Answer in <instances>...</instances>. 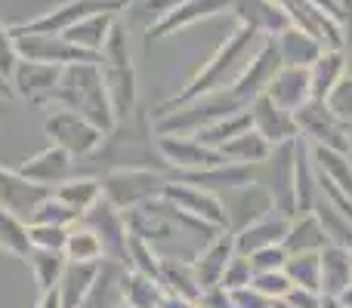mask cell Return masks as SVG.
<instances>
[{"instance_id": "b9f144b4", "label": "cell", "mask_w": 352, "mask_h": 308, "mask_svg": "<svg viewBox=\"0 0 352 308\" xmlns=\"http://www.w3.org/2000/svg\"><path fill=\"white\" fill-rule=\"evenodd\" d=\"M31 222H50V225H68L72 228L74 222H80V216L72 210V206H65L56 194H50L47 200H43L41 206L34 210V216H31Z\"/></svg>"}, {"instance_id": "277c9868", "label": "cell", "mask_w": 352, "mask_h": 308, "mask_svg": "<svg viewBox=\"0 0 352 308\" xmlns=\"http://www.w3.org/2000/svg\"><path fill=\"white\" fill-rule=\"evenodd\" d=\"M99 182H102V198L121 210H133V206L161 198L167 185L164 176L148 167H115Z\"/></svg>"}, {"instance_id": "3957f363", "label": "cell", "mask_w": 352, "mask_h": 308, "mask_svg": "<svg viewBox=\"0 0 352 308\" xmlns=\"http://www.w3.org/2000/svg\"><path fill=\"white\" fill-rule=\"evenodd\" d=\"M99 71H102L105 90H109L111 108H115V121H124L136 111V68H133V53H130L127 28L118 19L111 28L105 47L99 49L96 59Z\"/></svg>"}, {"instance_id": "816d5d0a", "label": "cell", "mask_w": 352, "mask_h": 308, "mask_svg": "<svg viewBox=\"0 0 352 308\" xmlns=\"http://www.w3.org/2000/svg\"><path fill=\"white\" fill-rule=\"evenodd\" d=\"M34 308H62V299H59V290H47L41 293V299H37Z\"/></svg>"}, {"instance_id": "30bf717a", "label": "cell", "mask_w": 352, "mask_h": 308, "mask_svg": "<svg viewBox=\"0 0 352 308\" xmlns=\"http://www.w3.org/2000/svg\"><path fill=\"white\" fill-rule=\"evenodd\" d=\"M65 65H47V62H31V59H19L16 71L10 78V86L16 93V99H25L31 105H43L50 108L53 90L59 84V74Z\"/></svg>"}, {"instance_id": "6f0895ef", "label": "cell", "mask_w": 352, "mask_h": 308, "mask_svg": "<svg viewBox=\"0 0 352 308\" xmlns=\"http://www.w3.org/2000/svg\"><path fill=\"white\" fill-rule=\"evenodd\" d=\"M349 145H352V123H349Z\"/></svg>"}, {"instance_id": "836d02e7", "label": "cell", "mask_w": 352, "mask_h": 308, "mask_svg": "<svg viewBox=\"0 0 352 308\" xmlns=\"http://www.w3.org/2000/svg\"><path fill=\"white\" fill-rule=\"evenodd\" d=\"M312 152V163L316 169H322L331 182H334L340 191H346L352 198V161L349 152H340V148H328V145H309Z\"/></svg>"}, {"instance_id": "f907efd6", "label": "cell", "mask_w": 352, "mask_h": 308, "mask_svg": "<svg viewBox=\"0 0 352 308\" xmlns=\"http://www.w3.org/2000/svg\"><path fill=\"white\" fill-rule=\"evenodd\" d=\"M155 308H195V303H188V299H182V296H173V293H164V299Z\"/></svg>"}, {"instance_id": "60d3db41", "label": "cell", "mask_w": 352, "mask_h": 308, "mask_svg": "<svg viewBox=\"0 0 352 308\" xmlns=\"http://www.w3.org/2000/svg\"><path fill=\"white\" fill-rule=\"evenodd\" d=\"M31 247L41 250H65L68 225H50V222H28Z\"/></svg>"}, {"instance_id": "52a82bcc", "label": "cell", "mask_w": 352, "mask_h": 308, "mask_svg": "<svg viewBox=\"0 0 352 308\" xmlns=\"http://www.w3.org/2000/svg\"><path fill=\"white\" fill-rule=\"evenodd\" d=\"M80 222L90 231H96V237L102 241V253L105 259H118L127 265V241H130V228H127V216L121 206H115L111 200L99 198L90 210L80 216Z\"/></svg>"}, {"instance_id": "d590c367", "label": "cell", "mask_w": 352, "mask_h": 308, "mask_svg": "<svg viewBox=\"0 0 352 308\" xmlns=\"http://www.w3.org/2000/svg\"><path fill=\"white\" fill-rule=\"evenodd\" d=\"M0 250L16 259H25L31 253V237H28V222L16 213L0 206Z\"/></svg>"}, {"instance_id": "ee69618b", "label": "cell", "mask_w": 352, "mask_h": 308, "mask_svg": "<svg viewBox=\"0 0 352 308\" xmlns=\"http://www.w3.org/2000/svg\"><path fill=\"white\" fill-rule=\"evenodd\" d=\"M324 102H328V108L334 111L343 123H352V74L349 71L343 74L340 84L328 93V99H324Z\"/></svg>"}, {"instance_id": "db71d44e", "label": "cell", "mask_w": 352, "mask_h": 308, "mask_svg": "<svg viewBox=\"0 0 352 308\" xmlns=\"http://www.w3.org/2000/svg\"><path fill=\"white\" fill-rule=\"evenodd\" d=\"M322 308H346L340 303V296H322Z\"/></svg>"}, {"instance_id": "7c38bea8", "label": "cell", "mask_w": 352, "mask_h": 308, "mask_svg": "<svg viewBox=\"0 0 352 308\" xmlns=\"http://www.w3.org/2000/svg\"><path fill=\"white\" fill-rule=\"evenodd\" d=\"M50 194H53V188L25 179L19 169L0 167V206L16 213V216H22L25 222H31L34 210L50 198Z\"/></svg>"}, {"instance_id": "ac0fdd59", "label": "cell", "mask_w": 352, "mask_h": 308, "mask_svg": "<svg viewBox=\"0 0 352 308\" xmlns=\"http://www.w3.org/2000/svg\"><path fill=\"white\" fill-rule=\"evenodd\" d=\"M266 96L272 99L278 108L285 111H297L300 105H306L312 99L309 90V68H297V65H281L278 74L272 78V84L266 86Z\"/></svg>"}, {"instance_id": "4fadbf2b", "label": "cell", "mask_w": 352, "mask_h": 308, "mask_svg": "<svg viewBox=\"0 0 352 308\" xmlns=\"http://www.w3.org/2000/svg\"><path fill=\"white\" fill-rule=\"evenodd\" d=\"M223 204H226V200H223ZM272 210H275L272 194H269V188L263 185L260 179L250 182V185L232 188V198H229V204H226V213H229V231L235 235V231L248 228L250 222L266 219Z\"/></svg>"}, {"instance_id": "ffe728a7", "label": "cell", "mask_w": 352, "mask_h": 308, "mask_svg": "<svg viewBox=\"0 0 352 308\" xmlns=\"http://www.w3.org/2000/svg\"><path fill=\"white\" fill-rule=\"evenodd\" d=\"M294 198H297V216L316 210L318 176H316V163H312L309 142L303 136H297V148H294Z\"/></svg>"}, {"instance_id": "83f0119b", "label": "cell", "mask_w": 352, "mask_h": 308, "mask_svg": "<svg viewBox=\"0 0 352 308\" xmlns=\"http://www.w3.org/2000/svg\"><path fill=\"white\" fill-rule=\"evenodd\" d=\"M272 148L275 145L266 139V136H260L254 127H250V130H244V133L232 136L229 142H223L217 152L223 154L229 163H250V167H256V163H266L269 161Z\"/></svg>"}, {"instance_id": "4dcf8cb0", "label": "cell", "mask_w": 352, "mask_h": 308, "mask_svg": "<svg viewBox=\"0 0 352 308\" xmlns=\"http://www.w3.org/2000/svg\"><path fill=\"white\" fill-rule=\"evenodd\" d=\"M53 194H56V198H59L65 206H72L78 216H84V213L90 210V206L96 204L99 198H102V182H99L96 176H80V173H74V176H68L62 185H56Z\"/></svg>"}, {"instance_id": "94428289", "label": "cell", "mask_w": 352, "mask_h": 308, "mask_svg": "<svg viewBox=\"0 0 352 308\" xmlns=\"http://www.w3.org/2000/svg\"><path fill=\"white\" fill-rule=\"evenodd\" d=\"M349 253H352V247H349Z\"/></svg>"}, {"instance_id": "e0dca14e", "label": "cell", "mask_w": 352, "mask_h": 308, "mask_svg": "<svg viewBox=\"0 0 352 308\" xmlns=\"http://www.w3.org/2000/svg\"><path fill=\"white\" fill-rule=\"evenodd\" d=\"M235 253H238V250H235V235H232L229 228L219 231V235L213 237L207 247L198 250V256L192 259V265H195V274H198V281H201V290L217 287L219 281H223L226 265H229V259Z\"/></svg>"}, {"instance_id": "8fae6325", "label": "cell", "mask_w": 352, "mask_h": 308, "mask_svg": "<svg viewBox=\"0 0 352 308\" xmlns=\"http://www.w3.org/2000/svg\"><path fill=\"white\" fill-rule=\"evenodd\" d=\"M164 198L173 200L179 210L204 219V222L219 225V228H229V213H226V204L213 191H207V188L192 185V182H182V179H167Z\"/></svg>"}, {"instance_id": "e575fe53", "label": "cell", "mask_w": 352, "mask_h": 308, "mask_svg": "<svg viewBox=\"0 0 352 308\" xmlns=\"http://www.w3.org/2000/svg\"><path fill=\"white\" fill-rule=\"evenodd\" d=\"M250 127H254V121H250V111L244 108V111H235V115L219 117V121L207 123V127L195 130V133H188V136H195V139L207 148H219L223 142H229L232 136L244 133V130H250Z\"/></svg>"}, {"instance_id": "4316f807", "label": "cell", "mask_w": 352, "mask_h": 308, "mask_svg": "<svg viewBox=\"0 0 352 308\" xmlns=\"http://www.w3.org/2000/svg\"><path fill=\"white\" fill-rule=\"evenodd\" d=\"M115 22H118V12H96V16L80 19L78 25H72V28L62 31V34H65L74 47H80V49H87V53L99 56V49L105 47L111 28H115Z\"/></svg>"}, {"instance_id": "d6a6232c", "label": "cell", "mask_w": 352, "mask_h": 308, "mask_svg": "<svg viewBox=\"0 0 352 308\" xmlns=\"http://www.w3.org/2000/svg\"><path fill=\"white\" fill-rule=\"evenodd\" d=\"M25 262H28L31 274H34V284L41 293L56 290V284H59L62 272H65V265H68L62 250H41V247H31V253L25 256Z\"/></svg>"}, {"instance_id": "7a4b0ae2", "label": "cell", "mask_w": 352, "mask_h": 308, "mask_svg": "<svg viewBox=\"0 0 352 308\" xmlns=\"http://www.w3.org/2000/svg\"><path fill=\"white\" fill-rule=\"evenodd\" d=\"M50 108L78 111V115H84L87 121L96 123L102 133H111V127L118 123L96 59L93 62H72V65L62 68L59 84H56L53 99H50Z\"/></svg>"}, {"instance_id": "2e32d148", "label": "cell", "mask_w": 352, "mask_h": 308, "mask_svg": "<svg viewBox=\"0 0 352 308\" xmlns=\"http://www.w3.org/2000/svg\"><path fill=\"white\" fill-rule=\"evenodd\" d=\"M19 173H22L25 179L37 182V185L56 188V185H62L68 176H74V157L68 154L65 148L50 145V148H43V152H37L34 157H28V161L19 167Z\"/></svg>"}, {"instance_id": "680465c9", "label": "cell", "mask_w": 352, "mask_h": 308, "mask_svg": "<svg viewBox=\"0 0 352 308\" xmlns=\"http://www.w3.org/2000/svg\"><path fill=\"white\" fill-rule=\"evenodd\" d=\"M195 308H207V305H198V303H195Z\"/></svg>"}, {"instance_id": "9c48e42d", "label": "cell", "mask_w": 352, "mask_h": 308, "mask_svg": "<svg viewBox=\"0 0 352 308\" xmlns=\"http://www.w3.org/2000/svg\"><path fill=\"white\" fill-rule=\"evenodd\" d=\"M161 161L173 169V173H195V169H207V167H219L229 163L217 148L201 145L195 136H179V133H158L155 139Z\"/></svg>"}, {"instance_id": "6125c7cd", "label": "cell", "mask_w": 352, "mask_h": 308, "mask_svg": "<svg viewBox=\"0 0 352 308\" xmlns=\"http://www.w3.org/2000/svg\"><path fill=\"white\" fill-rule=\"evenodd\" d=\"M269 308H272V305H269Z\"/></svg>"}, {"instance_id": "f5cc1de1", "label": "cell", "mask_w": 352, "mask_h": 308, "mask_svg": "<svg viewBox=\"0 0 352 308\" xmlns=\"http://www.w3.org/2000/svg\"><path fill=\"white\" fill-rule=\"evenodd\" d=\"M0 99H3V102H10V99H16V93H12L10 80H6L3 74H0Z\"/></svg>"}, {"instance_id": "603a6c76", "label": "cell", "mask_w": 352, "mask_h": 308, "mask_svg": "<svg viewBox=\"0 0 352 308\" xmlns=\"http://www.w3.org/2000/svg\"><path fill=\"white\" fill-rule=\"evenodd\" d=\"M161 287L173 296H182L188 303H198L201 296V281L195 274L192 259H182V256H161V274H158Z\"/></svg>"}, {"instance_id": "f35d334b", "label": "cell", "mask_w": 352, "mask_h": 308, "mask_svg": "<svg viewBox=\"0 0 352 308\" xmlns=\"http://www.w3.org/2000/svg\"><path fill=\"white\" fill-rule=\"evenodd\" d=\"M65 259L68 262H99L102 259V241L96 237V231H90L84 222H74L68 228V241H65Z\"/></svg>"}, {"instance_id": "7dc6e473", "label": "cell", "mask_w": 352, "mask_h": 308, "mask_svg": "<svg viewBox=\"0 0 352 308\" xmlns=\"http://www.w3.org/2000/svg\"><path fill=\"white\" fill-rule=\"evenodd\" d=\"M19 59H22V56H19V47H16V34H12L10 25L0 22V74H3L6 80L12 78Z\"/></svg>"}, {"instance_id": "484cf974", "label": "cell", "mask_w": 352, "mask_h": 308, "mask_svg": "<svg viewBox=\"0 0 352 308\" xmlns=\"http://www.w3.org/2000/svg\"><path fill=\"white\" fill-rule=\"evenodd\" d=\"M275 47H278V56H281L285 65H297V68H309L312 62L324 53V47L318 43V37L300 31L297 25H291V28L281 31L278 40H275Z\"/></svg>"}, {"instance_id": "d4e9b609", "label": "cell", "mask_w": 352, "mask_h": 308, "mask_svg": "<svg viewBox=\"0 0 352 308\" xmlns=\"http://www.w3.org/2000/svg\"><path fill=\"white\" fill-rule=\"evenodd\" d=\"M328 244L331 241H328V235H324L316 213H300V216L291 219V228H287L281 247H285L287 253H322Z\"/></svg>"}, {"instance_id": "f1b7e54d", "label": "cell", "mask_w": 352, "mask_h": 308, "mask_svg": "<svg viewBox=\"0 0 352 308\" xmlns=\"http://www.w3.org/2000/svg\"><path fill=\"white\" fill-rule=\"evenodd\" d=\"M96 272H99V262H68L59 284H56L62 308H80V303L90 293L93 281H96Z\"/></svg>"}, {"instance_id": "cb8c5ba5", "label": "cell", "mask_w": 352, "mask_h": 308, "mask_svg": "<svg viewBox=\"0 0 352 308\" xmlns=\"http://www.w3.org/2000/svg\"><path fill=\"white\" fill-rule=\"evenodd\" d=\"M322 296H340L352 284V253L349 247L328 244L322 250Z\"/></svg>"}, {"instance_id": "1f68e13d", "label": "cell", "mask_w": 352, "mask_h": 308, "mask_svg": "<svg viewBox=\"0 0 352 308\" xmlns=\"http://www.w3.org/2000/svg\"><path fill=\"white\" fill-rule=\"evenodd\" d=\"M164 287H161V281H155L152 274H142V272H133V268H127L121 278V296L127 305L133 308H155L164 299Z\"/></svg>"}, {"instance_id": "ba28073f", "label": "cell", "mask_w": 352, "mask_h": 308, "mask_svg": "<svg viewBox=\"0 0 352 308\" xmlns=\"http://www.w3.org/2000/svg\"><path fill=\"white\" fill-rule=\"evenodd\" d=\"M12 28V25H10ZM22 59L47 62V65H72V62H93L99 56L74 47L65 34H47V31H12Z\"/></svg>"}, {"instance_id": "c3c4849f", "label": "cell", "mask_w": 352, "mask_h": 308, "mask_svg": "<svg viewBox=\"0 0 352 308\" xmlns=\"http://www.w3.org/2000/svg\"><path fill=\"white\" fill-rule=\"evenodd\" d=\"M232 305H238V308H269L272 299L263 296L254 284H248V287H241V290H232Z\"/></svg>"}, {"instance_id": "ab89813d", "label": "cell", "mask_w": 352, "mask_h": 308, "mask_svg": "<svg viewBox=\"0 0 352 308\" xmlns=\"http://www.w3.org/2000/svg\"><path fill=\"white\" fill-rule=\"evenodd\" d=\"M127 268L142 272V274H152V278L158 281V274H161V253L148 241L130 235V241H127Z\"/></svg>"}, {"instance_id": "bcb514c9", "label": "cell", "mask_w": 352, "mask_h": 308, "mask_svg": "<svg viewBox=\"0 0 352 308\" xmlns=\"http://www.w3.org/2000/svg\"><path fill=\"white\" fill-rule=\"evenodd\" d=\"M287 256L291 253H287L281 244H275V247H263V250H256V253H250L248 259H250L254 274H260V272H278V268H285Z\"/></svg>"}, {"instance_id": "6da1fadb", "label": "cell", "mask_w": 352, "mask_h": 308, "mask_svg": "<svg viewBox=\"0 0 352 308\" xmlns=\"http://www.w3.org/2000/svg\"><path fill=\"white\" fill-rule=\"evenodd\" d=\"M260 43H263L260 31H254L250 25H241V28H238L235 34L213 53V59L207 62V65L201 68V71L195 74V78L188 80L173 99H167V102L161 105L158 115H167V111L179 108V105L192 102V99H198V96H207V93H217V90L232 86L238 80V74L248 68V62L254 59V53L260 49Z\"/></svg>"}, {"instance_id": "91938a15", "label": "cell", "mask_w": 352, "mask_h": 308, "mask_svg": "<svg viewBox=\"0 0 352 308\" xmlns=\"http://www.w3.org/2000/svg\"><path fill=\"white\" fill-rule=\"evenodd\" d=\"M232 308H238V305H232Z\"/></svg>"}, {"instance_id": "11a10c76", "label": "cell", "mask_w": 352, "mask_h": 308, "mask_svg": "<svg viewBox=\"0 0 352 308\" xmlns=\"http://www.w3.org/2000/svg\"><path fill=\"white\" fill-rule=\"evenodd\" d=\"M340 303H343V305H346V308H352V284H349V287H346V290H343V293H340Z\"/></svg>"}, {"instance_id": "44dd1931", "label": "cell", "mask_w": 352, "mask_h": 308, "mask_svg": "<svg viewBox=\"0 0 352 308\" xmlns=\"http://www.w3.org/2000/svg\"><path fill=\"white\" fill-rule=\"evenodd\" d=\"M229 3L232 0H186V3H179L173 12H167L164 19H158V22L148 28V37H167L179 28H188L192 22L217 16V12H223Z\"/></svg>"}, {"instance_id": "f6af8a7d", "label": "cell", "mask_w": 352, "mask_h": 308, "mask_svg": "<svg viewBox=\"0 0 352 308\" xmlns=\"http://www.w3.org/2000/svg\"><path fill=\"white\" fill-rule=\"evenodd\" d=\"M250 284L256 287V290L263 293V296H269V299H285L287 293H291V278L285 274V268H278V272H260V274H254V281Z\"/></svg>"}, {"instance_id": "9a60e30c", "label": "cell", "mask_w": 352, "mask_h": 308, "mask_svg": "<svg viewBox=\"0 0 352 308\" xmlns=\"http://www.w3.org/2000/svg\"><path fill=\"white\" fill-rule=\"evenodd\" d=\"M248 111H250V121H254V130L260 136H266L272 145L294 142L300 136L294 115H291V111H285V108H278V105H275L266 93H263V96H256L254 102L248 105Z\"/></svg>"}, {"instance_id": "5bb4252c", "label": "cell", "mask_w": 352, "mask_h": 308, "mask_svg": "<svg viewBox=\"0 0 352 308\" xmlns=\"http://www.w3.org/2000/svg\"><path fill=\"white\" fill-rule=\"evenodd\" d=\"M294 148H297V139L294 142H281V145L272 148L266 167L272 169V185L269 194H272V204L281 216L294 219L297 216V198H294Z\"/></svg>"}, {"instance_id": "681fc988", "label": "cell", "mask_w": 352, "mask_h": 308, "mask_svg": "<svg viewBox=\"0 0 352 308\" xmlns=\"http://www.w3.org/2000/svg\"><path fill=\"white\" fill-rule=\"evenodd\" d=\"M287 303L294 308H322V293L316 290H303V287H291V293H287Z\"/></svg>"}, {"instance_id": "8992f818", "label": "cell", "mask_w": 352, "mask_h": 308, "mask_svg": "<svg viewBox=\"0 0 352 308\" xmlns=\"http://www.w3.org/2000/svg\"><path fill=\"white\" fill-rule=\"evenodd\" d=\"M297 130L309 145H328V148H340L349 152V123H343L334 111L328 108L324 99H309L306 105H300L294 111Z\"/></svg>"}, {"instance_id": "d6986e66", "label": "cell", "mask_w": 352, "mask_h": 308, "mask_svg": "<svg viewBox=\"0 0 352 308\" xmlns=\"http://www.w3.org/2000/svg\"><path fill=\"white\" fill-rule=\"evenodd\" d=\"M235 12L241 16L244 25H250L254 31L269 37L291 28V16L285 12V6L278 0H235Z\"/></svg>"}, {"instance_id": "5b68a950", "label": "cell", "mask_w": 352, "mask_h": 308, "mask_svg": "<svg viewBox=\"0 0 352 308\" xmlns=\"http://www.w3.org/2000/svg\"><path fill=\"white\" fill-rule=\"evenodd\" d=\"M43 133L50 136V142L59 148H65L68 154L78 161V157H90L102 145L105 133L96 127L93 121H87L84 115L68 108H53L43 121Z\"/></svg>"}, {"instance_id": "7bdbcfd3", "label": "cell", "mask_w": 352, "mask_h": 308, "mask_svg": "<svg viewBox=\"0 0 352 308\" xmlns=\"http://www.w3.org/2000/svg\"><path fill=\"white\" fill-rule=\"evenodd\" d=\"M250 281H254V268H250V259L244 253H235L229 259V265H226L223 272V281H219V287H226V290H241V287H248Z\"/></svg>"}, {"instance_id": "f546056e", "label": "cell", "mask_w": 352, "mask_h": 308, "mask_svg": "<svg viewBox=\"0 0 352 308\" xmlns=\"http://www.w3.org/2000/svg\"><path fill=\"white\" fill-rule=\"evenodd\" d=\"M343 74H346V56H343V49H324L309 65L312 99H328V93L340 84Z\"/></svg>"}, {"instance_id": "9f6ffc18", "label": "cell", "mask_w": 352, "mask_h": 308, "mask_svg": "<svg viewBox=\"0 0 352 308\" xmlns=\"http://www.w3.org/2000/svg\"><path fill=\"white\" fill-rule=\"evenodd\" d=\"M118 308H133V305H127V303H121V305H118Z\"/></svg>"}, {"instance_id": "8d00e7d4", "label": "cell", "mask_w": 352, "mask_h": 308, "mask_svg": "<svg viewBox=\"0 0 352 308\" xmlns=\"http://www.w3.org/2000/svg\"><path fill=\"white\" fill-rule=\"evenodd\" d=\"M285 274L294 287L322 293V256L318 253H291L285 262Z\"/></svg>"}, {"instance_id": "7402d4cb", "label": "cell", "mask_w": 352, "mask_h": 308, "mask_svg": "<svg viewBox=\"0 0 352 308\" xmlns=\"http://www.w3.org/2000/svg\"><path fill=\"white\" fill-rule=\"evenodd\" d=\"M291 228V219L287 216H266L260 222H250L248 228L235 231V250L244 256L256 253L263 247H275V244H285V235Z\"/></svg>"}, {"instance_id": "74e56055", "label": "cell", "mask_w": 352, "mask_h": 308, "mask_svg": "<svg viewBox=\"0 0 352 308\" xmlns=\"http://www.w3.org/2000/svg\"><path fill=\"white\" fill-rule=\"evenodd\" d=\"M322 222L324 235H328L331 244H340V247H352V219L346 213H340L328 198H322L318 191V200H316V210H312Z\"/></svg>"}]
</instances>
